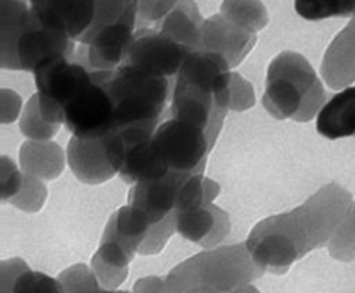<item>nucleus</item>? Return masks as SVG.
Returning a JSON list of instances; mask_svg holds the SVG:
<instances>
[{"label":"nucleus","instance_id":"obj_5","mask_svg":"<svg viewBox=\"0 0 355 293\" xmlns=\"http://www.w3.org/2000/svg\"><path fill=\"white\" fill-rule=\"evenodd\" d=\"M157 127H118L105 136L107 161L125 182L138 185L161 179L171 172L152 146V136Z\"/></svg>","mask_w":355,"mask_h":293},{"label":"nucleus","instance_id":"obj_4","mask_svg":"<svg viewBox=\"0 0 355 293\" xmlns=\"http://www.w3.org/2000/svg\"><path fill=\"white\" fill-rule=\"evenodd\" d=\"M248 252L261 270L282 274L314 247L297 213L265 219L248 239Z\"/></svg>","mask_w":355,"mask_h":293},{"label":"nucleus","instance_id":"obj_8","mask_svg":"<svg viewBox=\"0 0 355 293\" xmlns=\"http://www.w3.org/2000/svg\"><path fill=\"white\" fill-rule=\"evenodd\" d=\"M64 107L63 125L75 138L99 139L115 129V107L103 83V71Z\"/></svg>","mask_w":355,"mask_h":293},{"label":"nucleus","instance_id":"obj_21","mask_svg":"<svg viewBox=\"0 0 355 293\" xmlns=\"http://www.w3.org/2000/svg\"><path fill=\"white\" fill-rule=\"evenodd\" d=\"M133 255L112 240H103L94 258V267L101 283L107 289L118 287L128 275V265Z\"/></svg>","mask_w":355,"mask_h":293},{"label":"nucleus","instance_id":"obj_30","mask_svg":"<svg viewBox=\"0 0 355 293\" xmlns=\"http://www.w3.org/2000/svg\"><path fill=\"white\" fill-rule=\"evenodd\" d=\"M193 293H212V292H193ZM230 293H257L254 289H250V287H245V289H239V290H234V292H230Z\"/></svg>","mask_w":355,"mask_h":293},{"label":"nucleus","instance_id":"obj_19","mask_svg":"<svg viewBox=\"0 0 355 293\" xmlns=\"http://www.w3.org/2000/svg\"><path fill=\"white\" fill-rule=\"evenodd\" d=\"M150 227L148 216L142 211L128 205L121 208L110 219L103 240H112L133 255L146 239Z\"/></svg>","mask_w":355,"mask_h":293},{"label":"nucleus","instance_id":"obj_23","mask_svg":"<svg viewBox=\"0 0 355 293\" xmlns=\"http://www.w3.org/2000/svg\"><path fill=\"white\" fill-rule=\"evenodd\" d=\"M2 293H64L62 283L42 272H32L26 266L8 278L3 275Z\"/></svg>","mask_w":355,"mask_h":293},{"label":"nucleus","instance_id":"obj_1","mask_svg":"<svg viewBox=\"0 0 355 293\" xmlns=\"http://www.w3.org/2000/svg\"><path fill=\"white\" fill-rule=\"evenodd\" d=\"M73 39L43 25L24 0H2V64L35 72L43 63L71 57Z\"/></svg>","mask_w":355,"mask_h":293},{"label":"nucleus","instance_id":"obj_15","mask_svg":"<svg viewBox=\"0 0 355 293\" xmlns=\"http://www.w3.org/2000/svg\"><path fill=\"white\" fill-rule=\"evenodd\" d=\"M255 42L252 30L242 28L224 16H214L202 26V48L224 56L230 64L238 63Z\"/></svg>","mask_w":355,"mask_h":293},{"label":"nucleus","instance_id":"obj_11","mask_svg":"<svg viewBox=\"0 0 355 293\" xmlns=\"http://www.w3.org/2000/svg\"><path fill=\"white\" fill-rule=\"evenodd\" d=\"M230 67V62L222 55L198 49L187 56L176 82L204 90L216 99L220 109L227 110L231 98Z\"/></svg>","mask_w":355,"mask_h":293},{"label":"nucleus","instance_id":"obj_12","mask_svg":"<svg viewBox=\"0 0 355 293\" xmlns=\"http://www.w3.org/2000/svg\"><path fill=\"white\" fill-rule=\"evenodd\" d=\"M43 25L73 40H83L91 30L96 0H24Z\"/></svg>","mask_w":355,"mask_h":293},{"label":"nucleus","instance_id":"obj_2","mask_svg":"<svg viewBox=\"0 0 355 293\" xmlns=\"http://www.w3.org/2000/svg\"><path fill=\"white\" fill-rule=\"evenodd\" d=\"M262 102L278 119L306 122L320 114L325 105V92L304 56L282 52L270 64Z\"/></svg>","mask_w":355,"mask_h":293},{"label":"nucleus","instance_id":"obj_22","mask_svg":"<svg viewBox=\"0 0 355 293\" xmlns=\"http://www.w3.org/2000/svg\"><path fill=\"white\" fill-rule=\"evenodd\" d=\"M215 224L216 217L212 208L208 206L175 212L176 231L191 242H202L209 238L215 229Z\"/></svg>","mask_w":355,"mask_h":293},{"label":"nucleus","instance_id":"obj_24","mask_svg":"<svg viewBox=\"0 0 355 293\" xmlns=\"http://www.w3.org/2000/svg\"><path fill=\"white\" fill-rule=\"evenodd\" d=\"M222 16L252 32L266 24V12L259 0H225Z\"/></svg>","mask_w":355,"mask_h":293},{"label":"nucleus","instance_id":"obj_26","mask_svg":"<svg viewBox=\"0 0 355 293\" xmlns=\"http://www.w3.org/2000/svg\"><path fill=\"white\" fill-rule=\"evenodd\" d=\"M329 252L336 259L349 262L355 259V202L329 240Z\"/></svg>","mask_w":355,"mask_h":293},{"label":"nucleus","instance_id":"obj_10","mask_svg":"<svg viewBox=\"0 0 355 293\" xmlns=\"http://www.w3.org/2000/svg\"><path fill=\"white\" fill-rule=\"evenodd\" d=\"M352 204L349 192L331 184L297 209L314 249L331 240Z\"/></svg>","mask_w":355,"mask_h":293},{"label":"nucleus","instance_id":"obj_27","mask_svg":"<svg viewBox=\"0 0 355 293\" xmlns=\"http://www.w3.org/2000/svg\"><path fill=\"white\" fill-rule=\"evenodd\" d=\"M204 182L205 180L201 173L189 175L184 180L180 195H178L175 212L205 206L204 205V202H205V184Z\"/></svg>","mask_w":355,"mask_h":293},{"label":"nucleus","instance_id":"obj_3","mask_svg":"<svg viewBox=\"0 0 355 293\" xmlns=\"http://www.w3.org/2000/svg\"><path fill=\"white\" fill-rule=\"evenodd\" d=\"M103 83L114 102L115 129L158 125L168 99L165 76L122 64L115 71H103Z\"/></svg>","mask_w":355,"mask_h":293},{"label":"nucleus","instance_id":"obj_28","mask_svg":"<svg viewBox=\"0 0 355 293\" xmlns=\"http://www.w3.org/2000/svg\"><path fill=\"white\" fill-rule=\"evenodd\" d=\"M64 293H98L99 285L92 272L85 266H76L71 270H66L59 278Z\"/></svg>","mask_w":355,"mask_h":293},{"label":"nucleus","instance_id":"obj_7","mask_svg":"<svg viewBox=\"0 0 355 293\" xmlns=\"http://www.w3.org/2000/svg\"><path fill=\"white\" fill-rule=\"evenodd\" d=\"M211 145L204 129L175 118L158 125L152 136V146L166 168L185 175L201 172Z\"/></svg>","mask_w":355,"mask_h":293},{"label":"nucleus","instance_id":"obj_16","mask_svg":"<svg viewBox=\"0 0 355 293\" xmlns=\"http://www.w3.org/2000/svg\"><path fill=\"white\" fill-rule=\"evenodd\" d=\"M321 71L332 89H344L355 82V17L329 44Z\"/></svg>","mask_w":355,"mask_h":293},{"label":"nucleus","instance_id":"obj_20","mask_svg":"<svg viewBox=\"0 0 355 293\" xmlns=\"http://www.w3.org/2000/svg\"><path fill=\"white\" fill-rule=\"evenodd\" d=\"M202 20L192 0H180L165 16L159 30L191 51L202 46Z\"/></svg>","mask_w":355,"mask_h":293},{"label":"nucleus","instance_id":"obj_18","mask_svg":"<svg viewBox=\"0 0 355 293\" xmlns=\"http://www.w3.org/2000/svg\"><path fill=\"white\" fill-rule=\"evenodd\" d=\"M317 130L327 139L355 136V85L344 87L322 106Z\"/></svg>","mask_w":355,"mask_h":293},{"label":"nucleus","instance_id":"obj_29","mask_svg":"<svg viewBox=\"0 0 355 293\" xmlns=\"http://www.w3.org/2000/svg\"><path fill=\"white\" fill-rule=\"evenodd\" d=\"M180 0H139V15L148 20L166 16Z\"/></svg>","mask_w":355,"mask_h":293},{"label":"nucleus","instance_id":"obj_9","mask_svg":"<svg viewBox=\"0 0 355 293\" xmlns=\"http://www.w3.org/2000/svg\"><path fill=\"white\" fill-rule=\"evenodd\" d=\"M191 52L193 51L159 29H141L133 36L123 64H132L166 78L180 73Z\"/></svg>","mask_w":355,"mask_h":293},{"label":"nucleus","instance_id":"obj_25","mask_svg":"<svg viewBox=\"0 0 355 293\" xmlns=\"http://www.w3.org/2000/svg\"><path fill=\"white\" fill-rule=\"evenodd\" d=\"M297 13L306 20H322L328 17H354L348 0H294Z\"/></svg>","mask_w":355,"mask_h":293},{"label":"nucleus","instance_id":"obj_14","mask_svg":"<svg viewBox=\"0 0 355 293\" xmlns=\"http://www.w3.org/2000/svg\"><path fill=\"white\" fill-rule=\"evenodd\" d=\"M135 21L105 26L94 32L83 43L87 44V59L99 71H115L125 63L132 44Z\"/></svg>","mask_w":355,"mask_h":293},{"label":"nucleus","instance_id":"obj_13","mask_svg":"<svg viewBox=\"0 0 355 293\" xmlns=\"http://www.w3.org/2000/svg\"><path fill=\"white\" fill-rule=\"evenodd\" d=\"M189 175L169 172L161 179L141 182L132 190L129 205L142 211L150 224L166 220L176 209V200L184 180Z\"/></svg>","mask_w":355,"mask_h":293},{"label":"nucleus","instance_id":"obj_17","mask_svg":"<svg viewBox=\"0 0 355 293\" xmlns=\"http://www.w3.org/2000/svg\"><path fill=\"white\" fill-rule=\"evenodd\" d=\"M68 159L75 175L86 184L103 182L116 173L106 157L105 138L79 139L73 136L68 148Z\"/></svg>","mask_w":355,"mask_h":293},{"label":"nucleus","instance_id":"obj_6","mask_svg":"<svg viewBox=\"0 0 355 293\" xmlns=\"http://www.w3.org/2000/svg\"><path fill=\"white\" fill-rule=\"evenodd\" d=\"M35 73L39 110L49 125L63 123V110L92 83L94 73L71 57H58L39 66Z\"/></svg>","mask_w":355,"mask_h":293}]
</instances>
